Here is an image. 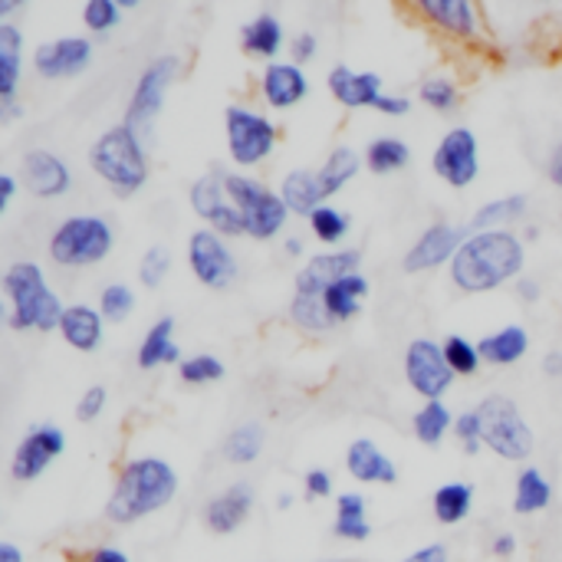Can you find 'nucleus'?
Listing matches in <instances>:
<instances>
[{"label": "nucleus", "mask_w": 562, "mask_h": 562, "mask_svg": "<svg viewBox=\"0 0 562 562\" xmlns=\"http://www.w3.org/2000/svg\"><path fill=\"white\" fill-rule=\"evenodd\" d=\"M366 171L375 178H389V175H402L412 165V145L402 135H375L366 151Z\"/></svg>", "instance_id": "obj_38"}, {"label": "nucleus", "mask_w": 562, "mask_h": 562, "mask_svg": "<svg viewBox=\"0 0 562 562\" xmlns=\"http://www.w3.org/2000/svg\"><path fill=\"white\" fill-rule=\"evenodd\" d=\"M441 349H445V359H448V366H451V372H454L458 379H474V375H481L484 359H481V346H477L471 336H464V333H448V336L441 339Z\"/></svg>", "instance_id": "obj_43"}, {"label": "nucleus", "mask_w": 562, "mask_h": 562, "mask_svg": "<svg viewBox=\"0 0 562 562\" xmlns=\"http://www.w3.org/2000/svg\"><path fill=\"white\" fill-rule=\"evenodd\" d=\"M293 504H296V497H293V491H280L277 494V501H273V507L283 514V510H293Z\"/></svg>", "instance_id": "obj_62"}, {"label": "nucleus", "mask_w": 562, "mask_h": 562, "mask_svg": "<svg viewBox=\"0 0 562 562\" xmlns=\"http://www.w3.org/2000/svg\"><path fill=\"white\" fill-rule=\"evenodd\" d=\"M369 293H372V280H369L362 270H356V273L336 280V283L323 293V306H326V313L333 316L336 326H346V323H352L356 316H362V306H366Z\"/></svg>", "instance_id": "obj_31"}, {"label": "nucleus", "mask_w": 562, "mask_h": 562, "mask_svg": "<svg viewBox=\"0 0 562 562\" xmlns=\"http://www.w3.org/2000/svg\"><path fill=\"white\" fill-rule=\"evenodd\" d=\"M95 306H99V313L105 316L109 326H119L128 316H135V310H138V290L132 283H125V280H109V283L99 286Z\"/></svg>", "instance_id": "obj_42"}, {"label": "nucleus", "mask_w": 562, "mask_h": 562, "mask_svg": "<svg viewBox=\"0 0 562 562\" xmlns=\"http://www.w3.org/2000/svg\"><path fill=\"white\" fill-rule=\"evenodd\" d=\"M520 237H524L527 244L540 240V224H533V221H530V224H524V234H520Z\"/></svg>", "instance_id": "obj_63"}, {"label": "nucleus", "mask_w": 562, "mask_h": 562, "mask_svg": "<svg viewBox=\"0 0 562 562\" xmlns=\"http://www.w3.org/2000/svg\"><path fill=\"white\" fill-rule=\"evenodd\" d=\"M362 270V250L359 247H336V250H316L293 277V293L300 296H323L336 280Z\"/></svg>", "instance_id": "obj_22"}, {"label": "nucleus", "mask_w": 562, "mask_h": 562, "mask_svg": "<svg viewBox=\"0 0 562 562\" xmlns=\"http://www.w3.org/2000/svg\"><path fill=\"white\" fill-rule=\"evenodd\" d=\"M23 63H26L23 26L0 23V125H13L23 115V102H20Z\"/></svg>", "instance_id": "obj_20"}, {"label": "nucleus", "mask_w": 562, "mask_h": 562, "mask_svg": "<svg viewBox=\"0 0 562 562\" xmlns=\"http://www.w3.org/2000/svg\"><path fill=\"white\" fill-rule=\"evenodd\" d=\"M310 89H313V82H310L306 66H300L293 59L267 63L257 72V92H260L267 112H293L296 105L306 102Z\"/></svg>", "instance_id": "obj_21"}, {"label": "nucleus", "mask_w": 562, "mask_h": 562, "mask_svg": "<svg viewBox=\"0 0 562 562\" xmlns=\"http://www.w3.org/2000/svg\"><path fill=\"white\" fill-rule=\"evenodd\" d=\"M451 286L464 296H487L527 277V240L517 231H471L454 263Z\"/></svg>", "instance_id": "obj_1"}, {"label": "nucleus", "mask_w": 562, "mask_h": 562, "mask_svg": "<svg viewBox=\"0 0 562 562\" xmlns=\"http://www.w3.org/2000/svg\"><path fill=\"white\" fill-rule=\"evenodd\" d=\"M280 145V125L267 109L231 102L224 109V148L234 171L254 175L263 168Z\"/></svg>", "instance_id": "obj_6"}, {"label": "nucleus", "mask_w": 562, "mask_h": 562, "mask_svg": "<svg viewBox=\"0 0 562 562\" xmlns=\"http://www.w3.org/2000/svg\"><path fill=\"white\" fill-rule=\"evenodd\" d=\"M319 562H352V560H319Z\"/></svg>", "instance_id": "obj_64"}, {"label": "nucleus", "mask_w": 562, "mask_h": 562, "mask_svg": "<svg viewBox=\"0 0 562 562\" xmlns=\"http://www.w3.org/2000/svg\"><path fill=\"white\" fill-rule=\"evenodd\" d=\"M171 267H175V257L165 244H151L142 250L138 257V267H135V277H138V286L145 290H161L165 280L171 277Z\"/></svg>", "instance_id": "obj_46"}, {"label": "nucleus", "mask_w": 562, "mask_h": 562, "mask_svg": "<svg viewBox=\"0 0 562 562\" xmlns=\"http://www.w3.org/2000/svg\"><path fill=\"white\" fill-rule=\"evenodd\" d=\"M422 23H428L435 33L454 40V43H481L487 36L484 10L471 0H415L408 7Z\"/></svg>", "instance_id": "obj_18"}, {"label": "nucleus", "mask_w": 562, "mask_h": 562, "mask_svg": "<svg viewBox=\"0 0 562 562\" xmlns=\"http://www.w3.org/2000/svg\"><path fill=\"white\" fill-rule=\"evenodd\" d=\"M543 175H547V181L562 191V138L547 151V161H543Z\"/></svg>", "instance_id": "obj_56"}, {"label": "nucleus", "mask_w": 562, "mask_h": 562, "mask_svg": "<svg viewBox=\"0 0 562 562\" xmlns=\"http://www.w3.org/2000/svg\"><path fill=\"white\" fill-rule=\"evenodd\" d=\"M181 56L178 53H158L151 56L138 76H135V86L128 92V102H125V112H122V122L142 135H151V125L158 122V115L165 112V102L181 76Z\"/></svg>", "instance_id": "obj_9"}, {"label": "nucleus", "mask_w": 562, "mask_h": 562, "mask_svg": "<svg viewBox=\"0 0 562 562\" xmlns=\"http://www.w3.org/2000/svg\"><path fill=\"white\" fill-rule=\"evenodd\" d=\"M461 82L448 72H431L418 82V102L435 115H454L461 109Z\"/></svg>", "instance_id": "obj_40"}, {"label": "nucleus", "mask_w": 562, "mask_h": 562, "mask_svg": "<svg viewBox=\"0 0 562 562\" xmlns=\"http://www.w3.org/2000/svg\"><path fill=\"white\" fill-rule=\"evenodd\" d=\"M316 56H319V36H316L313 30H300V33L290 36V59H293V63L306 66V63H313Z\"/></svg>", "instance_id": "obj_50"}, {"label": "nucleus", "mask_w": 562, "mask_h": 562, "mask_svg": "<svg viewBox=\"0 0 562 562\" xmlns=\"http://www.w3.org/2000/svg\"><path fill=\"white\" fill-rule=\"evenodd\" d=\"M484 418V448L507 464H530L537 454V431L510 395H484L477 402Z\"/></svg>", "instance_id": "obj_8"}, {"label": "nucleus", "mask_w": 562, "mask_h": 562, "mask_svg": "<svg viewBox=\"0 0 562 562\" xmlns=\"http://www.w3.org/2000/svg\"><path fill=\"white\" fill-rule=\"evenodd\" d=\"M481 138L471 125H451L431 148V171L451 191H468L481 178Z\"/></svg>", "instance_id": "obj_11"}, {"label": "nucleus", "mask_w": 562, "mask_h": 562, "mask_svg": "<svg viewBox=\"0 0 562 562\" xmlns=\"http://www.w3.org/2000/svg\"><path fill=\"white\" fill-rule=\"evenodd\" d=\"M517 550H520V540H517L510 530L494 533V537H491V543H487V553H491V557H497V560H514V557H517Z\"/></svg>", "instance_id": "obj_53"}, {"label": "nucleus", "mask_w": 562, "mask_h": 562, "mask_svg": "<svg viewBox=\"0 0 562 562\" xmlns=\"http://www.w3.org/2000/svg\"><path fill=\"white\" fill-rule=\"evenodd\" d=\"M16 178H20L23 191L36 201H59V198L72 194V188H76L69 161L59 151L43 148V145H33L20 155Z\"/></svg>", "instance_id": "obj_16"}, {"label": "nucleus", "mask_w": 562, "mask_h": 562, "mask_svg": "<svg viewBox=\"0 0 562 562\" xmlns=\"http://www.w3.org/2000/svg\"><path fill=\"white\" fill-rule=\"evenodd\" d=\"M366 168V158L362 151H356L352 145H336L329 148V155L319 161L316 168V178H319V188H323V198L333 201L336 194H342Z\"/></svg>", "instance_id": "obj_33"}, {"label": "nucleus", "mask_w": 562, "mask_h": 562, "mask_svg": "<svg viewBox=\"0 0 562 562\" xmlns=\"http://www.w3.org/2000/svg\"><path fill=\"white\" fill-rule=\"evenodd\" d=\"M254 510H257V491L250 481L237 477L201 504V527L211 537H234L250 524Z\"/></svg>", "instance_id": "obj_19"}, {"label": "nucleus", "mask_w": 562, "mask_h": 562, "mask_svg": "<svg viewBox=\"0 0 562 562\" xmlns=\"http://www.w3.org/2000/svg\"><path fill=\"white\" fill-rule=\"evenodd\" d=\"M66 431L53 422H33L20 441L13 445L10 451V464H7V474L13 484L26 487V484H36L63 454H66Z\"/></svg>", "instance_id": "obj_14"}, {"label": "nucleus", "mask_w": 562, "mask_h": 562, "mask_svg": "<svg viewBox=\"0 0 562 562\" xmlns=\"http://www.w3.org/2000/svg\"><path fill=\"white\" fill-rule=\"evenodd\" d=\"M451 438L461 445V451H464L468 458H477L481 451H487V448H484V418H481L477 405L458 412V422H454V435H451Z\"/></svg>", "instance_id": "obj_47"}, {"label": "nucleus", "mask_w": 562, "mask_h": 562, "mask_svg": "<svg viewBox=\"0 0 562 562\" xmlns=\"http://www.w3.org/2000/svg\"><path fill=\"white\" fill-rule=\"evenodd\" d=\"M527 211H530V198L524 191H510V194L484 201L471 214L468 231H514L517 224L527 221Z\"/></svg>", "instance_id": "obj_34"}, {"label": "nucleus", "mask_w": 562, "mask_h": 562, "mask_svg": "<svg viewBox=\"0 0 562 562\" xmlns=\"http://www.w3.org/2000/svg\"><path fill=\"white\" fill-rule=\"evenodd\" d=\"M122 16H125V10H122L119 0H86L79 7V20H82V26H86L89 36H109V33H115L122 26Z\"/></svg>", "instance_id": "obj_45"}, {"label": "nucleus", "mask_w": 562, "mask_h": 562, "mask_svg": "<svg viewBox=\"0 0 562 562\" xmlns=\"http://www.w3.org/2000/svg\"><path fill=\"white\" fill-rule=\"evenodd\" d=\"M286 316H290V326L306 333V336H326V333L339 329L333 323V316L326 313L323 296H300V293H293L290 306H286Z\"/></svg>", "instance_id": "obj_41"}, {"label": "nucleus", "mask_w": 562, "mask_h": 562, "mask_svg": "<svg viewBox=\"0 0 562 562\" xmlns=\"http://www.w3.org/2000/svg\"><path fill=\"white\" fill-rule=\"evenodd\" d=\"M224 375H227V366H224V359L214 356V352H191V356H184V362L178 366V379H181L184 385H191V389L217 385V382H224Z\"/></svg>", "instance_id": "obj_44"}, {"label": "nucleus", "mask_w": 562, "mask_h": 562, "mask_svg": "<svg viewBox=\"0 0 562 562\" xmlns=\"http://www.w3.org/2000/svg\"><path fill=\"white\" fill-rule=\"evenodd\" d=\"M3 326L10 333H59L66 303L49 286L46 267L40 260H13L0 273Z\"/></svg>", "instance_id": "obj_3"}, {"label": "nucleus", "mask_w": 562, "mask_h": 562, "mask_svg": "<svg viewBox=\"0 0 562 562\" xmlns=\"http://www.w3.org/2000/svg\"><path fill=\"white\" fill-rule=\"evenodd\" d=\"M540 372H543L547 379L560 382L562 379V349H547V352H543V359H540Z\"/></svg>", "instance_id": "obj_59"}, {"label": "nucleus", "mask_w": 562, "mask_h": 562, "mask_svg": "<svg viewBox=\"0 0 562 562\" xmlns=\"http://www.w3.org/2000/svg\"><path fill=\"white\" fill-rule=\"evenodd\" d=\"M109 408V389L105 385H89L79 402H76V422L79 425H95Z\"/></svg>", "instance_id": "obj_48"}, {"label": "nucleus", "mask_w": 562, "mask_h": 562, "mask_svg": "<svg viewBox=\"0 0 562 562\" xmlns=\"http://www.w3.org/2000/svg\"><path fill=\"white\" fill-rule=\"evenodd\" d=\"M468 227L454 224V221H431L402 254V270L408 277H422V273H435L441 267H451L461 244L468 240Z\"/></svg>", "instance_id": "obj_17"}, {"label": "nucleus", "mask_w": 562, "mask_h": 562, "mask_svg": "<svg viewBox=\"0 0 562 562\" xmlns=\"http://www.w3.org/2000/svg\"><path fill=\"white\" fill-rule=\"evenodd\" d=\"M20 191H23V184H20L16 171H0V214H10Z\"/></svg>", "instance_id": "obj_54"}, {"label": "nucleus", "mask_w": 562, "mask_h": 562, "mask_svg": "<svg viewBox=\"0 0 562 562\" xmlns=\"http://www.w3.org/2000/svg\"><path fill=\"white\" fill-rule=\"evenodd\" d=\"M398 562H451V550H448V543L435 540V543H425V547L405 553Z\"/></svg>", "instance_id": "obj_52"}, {"label": "nucleus", "mask_w": 562, "mask_h": 562, "mask_svg": "<svg viewBox=\"0 0 562 562\" xmlns=\"http://www.w3.org/2000/svg\"><path fill=\"white\" fill-rule=\"evenodd\" d=\"M326 89L349 112H359V109L375 112V105L385 95V79L375 69H356L349 63H336L326 72Z\"/></svg>", "instance_id": "obj_23"}, {"label": "nucleus", "mask_w": 562, "mask_h": 562, "mask_svg": "<svg viewBox=\"0 0 562 562\" xmlns=\"http://www.w3.org/2000/svg\"><path fill=\"white\" fill-rule=\"evenodd\" d=\"M277 191H280L286 211H290L293 217H303V221H306L319 204H329V201L323 198L316 168H293V171H286V175L280 178V184H277Z\"/></svg>", "instance_id": "obj_35"}, {"label": "nucleus", "mask_w": 562, "mask_h": 562, "mask_svg": "<svg viewBox=\"0 0 562 562\" xmlns=\"http://www.w3.org/2000/svg\"><path fill=\"white\" fill-rule=\"evenodd\" d=\"M402 375H405V385H408L422 402H445L448 392H451L454 382H458V375L451 372V366H448V359H445L441 339H431V336H415V339L405 346Z\"/></svg>", "instance_id": "obj_12"}, {"label": "nucleus", "mask_w": 562, "mask_h": 562, "mask_svg": "<svg viewBox=\"0 0 562 562\" xmlns=\"http://www.w3.org/2000/svg\"><path fill=\"white\" fill-rule=\"evenodd\" d=\"M181 477L161 454H135L119 464L102 517L112 527H135L175 504Z\"/></svg>", "instance_id": "obj_2"}, {"label": "nucleus", "mask_w": 562, "mask_h": 562, "mask_svg": "<svg viewBox=\"0 0 562 562\" xmlns=\"http://www.w3.org/2000/svg\"><path fill=\"white\" fill-rule=\"evenodd\" d=\"M303 497L313 501V504L336 497V477H333V471L329 468H310L303 474Z\"/></svg>", "instance_id": "obj_49"}, {"label": "nucleus", "mask_w": 562, "mask_h": 562, "mask_svg": "<svg viewBox=\"0 0 562 562\" xmlns=\"http://www.w3.org/2000/svg\"><path fill=\"white\" fill-rule=\"evenodd\" d=\"M342 468L362 487H392V484H398V464H395V458L385 454L372 438L349 441V448L342 454Z\"/></svg>", "instance_id": "obj_24"}, {"label": "nucleus", "mask_w": 562, "mask_h": 562, "mask_svg": "<svg viewBox=\"0 0 562 562\" xmlns=\"http://www.w3.org/2000/svg\"><path fill=\"white\" fill-rule=\"evenodd\" d=\"M237 40H240L244 56L260 59L267 66V63L283 59L280 53L286 49V26H283V20H280L277 10H257L254 16H247L240 23Z\"/></svg>", "instance_id": "obj_25"}, {"label": "nucleus", "mask_w": 562, "mask_h": 562, "mask_svg": "<svg viewBox=\"0 0 562 562\" xmlns=\"http://www.w3.org/2000/svg\"><path fill=\"white\" fill-rule=\"evenodd\" d=\"M474 501H477V491L471 481H445L431 494V517L441 527H461L464 520H471Z\"/></svg>", "instance_id": "obj_36"}, {"label": "nucleus", "mask_w": 562, "mask_h": 562, "mask_svg": "<svg viewBox=\"0 0 562 562\" xmlns=\"http://www.w3.org/2000/svg\"><path fill=\"white\" fill-rule=\"evenodd\" d=\"M105 316L99 313L95 303H86V300H76V303H66V313H63V323H59V339L79 352V356H92L102 349L105 342Z\"/></svg>", "instance_id": "obj_26"}, {"label": "nucleus", "mask_w": 562, "mask_h": 562, "mask_svg": "<svg viewBox=\"0 0 562 562\" xmlns=\"http://www.w3.org/2000/svg\"><path fill=\"white\" fill-rule=\"evenodd\" d=\"M188 204L194 211V217L201 221V227L217 231L221 237H244V224H240V211L227 191V168L211 165L204 175H198L188 184Z\"/></svg>", "instance_id": "obj_13"}, {"label": "nucleus", "mask_w": 562, "mask_h": 562, "mask_svg": "<svg viewBox=\"0 0 562 562\" xmlns=\"http://www.w3.org/2000/svg\"><path fill=\"white\" fill-rule=\"evenodd\" d=\"M115 244L119 231L105 214L76 211L46 234V260L56 270H92L112 257Z\"/></svg>", "instance_id": "obj_5"}, {"label": "nucleus", "mask_w": 562, "mask_h": 562, "mask_svg": "<svg viewBox=\"0 0 562 562\" xmlns=\"http://www.w3.org/2000/svg\"><path fill=\"white\" fill-rule=\"evenodd\" d=\"M263 451H267V428L263 422H254V418L234 425L217 445L221 461L231 468H250L263 458Z\"/></svg>", "instance_id": "obj_32"}, {"label": "nucleus", "mask_w": 562, "mask_h": 562, "mask_svg": "<svg viewBox=\"0 0 562 562\" xmlns=\"http://www.w3.org/2000/svg\"><path fill=\"white\" fill-rule=\"evenodd\" d=\"M557 487L550 474L540 464H524L514 477V514L517 517H537L553 507Z\"/></svg>", "instance_id": "obj_30"}, {"label": "nucleus", "mask_w": 562, "mask_h": 562, "mask_svg": "<svg viewBox=\"0 0 562 562\" xmlns=\"http://www.w3.org/2000/svg\"><path fill=\"white\" fill-rule=\"evenodd\" d=\"M412 109H415V102H412V95H405V92H385L382 102L375 105V112L385 115V119H405Z\"/></svg>", "instance_id": "obj_51"}, {"label": "nucleus", "mask_w": 562, "mask_h": 562, "mask_svg": "<svg viewBox=\"0 0 562 562\" xmlns=\"http://www.w3.org/2000/svg\"><path fill=\"white\" fill-rule=\"evenodd\" d=\"M175 329H178V323L168 313L158 316L145 329V336H142L138 349H135V366L142 372H155V369H165V366H175L178 369L184 362V352H181V342L175 339Z\"/></svg>", "instance_id": "obj_27"}, {"label": "nucleus", "mask_w": 562, "mask_h": 562, "mask_svg": "<svg viewBox=\"0 0 562 562\" xmlns=\"http://www.w3.org/2000/svg\"><path fill=\"white\" fill-rule=\"evenodd\" d=\"M86 161H89V171L119 201L142 194L151 178L148 135L128 128L125 122H115L105 132H99L86 151Z\"/></svg>", "instance_id": "obj_4"}, {"label": "nucleus", "mask_w": 562, "mask_h": 562, "mask_svg": "<svg viewBox=\"0 0 562 562\" xmlns=\"http://www.w3.org/2000/svg\"><path fill=\"white\" fill-rule=\"evenodd\" d=\"M184 260L191 277L214 293L231 290L240 280V260L237 250L231 247L227 237H221L211 227H194L188 234V247H184Z\"/></svg>", "instance_id": "obj_10"}, {"label": "nucleus", "mask_w": 562, "mask_h": 562, "mask_svg": "<svg viewBox=\"0 0 562 562\" xmlns=\"http://www.w3.org/2000/svg\"><path fill=\"white\" fill-rule=\"evenodd\" d=\"M477 346H481L484 366H491V369H514V366H520V362L530 356L533 339H530V329H527V326L507 323V326H501V329L481 336Z\"/></svg>", "instance_id": "obj_28"}, {"label": "nucleus", "mask_w": 562, "mask_h": 562, "mask_svg": "<svg viewBox=\"0 0 562 562\" xmlns=\"http://www.w3.org/2000/svg\"><path fill=\"white\" fill-rule=\"evenodd\" d=\"M458 412L448 402H422L412 415V435L422 448H441L454 435Z\"/></svg>", "instance_id": "obj_37"}, {"label": "nucleus", "mask_w": 562, "mask_h": 562, "mask_svg": "<svg viewBox=\"0 0 562 562\" xmlns=\"http://www.w3.org/2000/svg\"><path fill=\"white\" fill-rule=\"evenodd\" d=\"M23 0H0V23H16V13H23Z\"/></svg>", "instance_id": "obj_61"}, {"label": "nucleus", "mask_w": 562, "mask_h": 562, "mask_svg": "<svg viewBox=\"0 0 562 562\" xmlns=\"http://www.w3.org/2000/svg\"><path fill=\"white\" fill-rule=\"evenodd\" d=\"M280 250H283V257L286 260H303L306 257V237H300V234H286L283 240H280ZM310 260V257H306Z\"/></svg>", "instance_id": "obj_58"}, {"label": "nucleus", "mask_w": 562, "mask_h": 562, "mask_svg": "<svg viewBox=\"0 0 562 562\" xmlns=\"http://www.w3.org/2000/svg\"><path fill=\"white\" fill-rule=\"evenodd\" d=\"M310 237H316V244L323 250H336V247H349L346 237L352 234V217L349 211H342L339 204H319L310 217H306Z\"/></svg>", "instance_id": "obj_39"}, {"label": "nucleus", "mask_w": 562, "mask_h": 562, "mask_svg": "<svg viewBox=\"0 0 562 562\" xmlns=\"http://www.w3.org/2000/svg\"><path fill=\"white\" fill-rule=\"evenodd\" d=\"M227 191L240 211V224H244V237L254 244H270V240H283L286 237V224H290V211L280 198V191L273 184H267L257 175L247 171H234L227 168Z\"/></svg>", "instance_id": "obj_7"}, {"label": "nucleus", "mask_w": 562, "mask_h": 562, "mask_svg": "<svg viewBox=\"0 0 562 562\" xmlns=\"http://www.w3.org/2000/svg\"><path fill=\"white\" fill-rule=\"evenodd\" d=\"M333 537L342 543H366L372 540V517L369 497L362 491H342L333 501Z\"/></svg>", "instance_id": "obj_29"}, {"label": "nucleus", "mask_w": 562, "mask_h": 562, "mask_svg": "<svg viewBox=\"0 0 562 562\" xmlns=\"http://www.w3.org/2000/svg\"><path fill=\"white\" fill-rule=\"evenodd\" d=\"M0 562H26V553L13 540H0Z\"/></svg>", "instance_id": "obj_60"}, {"label": "nucleus", "mask_w": 562, "mask_h": 562, "mask_svg": "<svg viewBox=\"0 0 562 562\" xmlns=\"http://www.w3.org/2000/svg\"><path fill=\"white\" fill-rule=\"evenodd\" d=\"M514 293H517V300L524 303V306H537L540 300H543V283L537 280V277H520L517 283H514Z\"/></svg>", "instance_id": "obj_55"}, {"label": "nucleus", "mask_w": 562, "mask_h": 562, "mask_svg": "<svg viewBox=\"0 0 562 562\" xmlns=\"http://www.w3.org/2000/svg\"><path fill=\"white\" fill-rule=\"evenodd\" d=\"M86 562H132V557L122 547H115V543H95L86 553Z\"/></svg>", "instance_id": "obj_57"}, {"label": "nucleus", "mask_w": 562, "mask_h": 562, "mask_svg": "<svg viewBox=\"0 0 562 562\" xmlns=\"http://www.w3.org/2000/svg\"><path fill=\"white\" fill-rule=\"evenodd\" d=\"M95 59V43L89 33H63L53 40H43L30 53V66L46 82H66L79 79Z\"/></svg>", "instance_id": "obj_15"}]
</instances>
